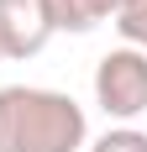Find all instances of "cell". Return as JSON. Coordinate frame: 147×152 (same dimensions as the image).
<instances>
[{
    "mask_svg": "<svg viewBox=\"0 0 147 152\" xmlns=\"http://www.w3.org/2000/svg\"><path fill=\"white\" fill-rule=\"evenodd\" d=\"M84 105L47 84L0 89V152H74L84 147Z\"/></svg>",
    "mask_w": 147,
    "mask_h": 152,
    "instance_id": "6da1fadb",
    "label": "cell"
},
{
    "mask_svg": "<svg viewBox=\"0 0 147 152\" xmlns=\"http://www.w3.org/2000/svg\"><path fill=\"white\" fill-rule=\"evenodd\" d=\"M95 100L105 105V115L132 121L147 110V53L137 47H110L95 63Z\"/></svg>",
    "mask_w": 147,
    "mask_h": 152,
    "instance_id": "7a4b0ae2",
    "label": "cell"
},
{
    "mask_svg": "<svg viewBox=\"0 0 147 152\" xmlns=\"http://www.w3.org/2000/svg\"><path fill=\"white\" fill-rule=\"evenodd\" d=\"M53 37L42 0H0V53L5 58H32Z\"/></svg>",
    "mask_w": 147,
    "mask_h": 152,
    "instance_id": "3957f363",
    "label": "cell"
},
{
    "mask_svg": "<svg viewBox=\"0 0 147 152\" xmlns=\"http://www.w3.org/2000/svg\"><path fill=\"white\" fill-rule=\"evenodd\" d=\"M121 5L126 0H42L53 31H89V26H100V21H110Z\"/></svg>",
    "mask_w": 147,
    "mask_h": 152,
    "instance_id": "277c9868",
    "label": "cell"
},
{
    "mask_svg": "<svg viewBox=\"0 0 147 152\" xmlns=\"http://www.w3.org/2000/svg\"><path fill=\"white\" fill-rule=\"evenodd\" d=\"M116 31L126 37V47H137V53H147V0H126L116 16Z\"/></svg>",
    "mask_w": 147,
    "mask_h": 152,
    "instance_id": "5b68a950",
    "label": "cell"
},
{
    "mask_svg": "<svg viewBox=\"0 0 147 152\" xmlns=\"http://www.w3.org/2000/svg\"><path fill=\"white\" fill-rule=\"evenodd\" d=\"M89 152H147V131H137V126H116V131H105Z\"/></svg>",
    "mask_w": 147,
    "mask_h": 152,
    "instance_id": "8992f818",
    "label": "cell"
}]
</instances>
